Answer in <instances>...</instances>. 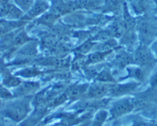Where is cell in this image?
<instances>
[{
    "instance_id": "obj_1",
    "label": "cell",
    "mask_w": 157,
    "mask_h": 126,
    "mask_svg": "<svg viewBox=\"0 0 157 126\" xmlns=\"http://www.w3.org/2000/svg\"><path fill=\"white\" fill-rule=\"evenodd\" d=\"M29 110L30 108L29 100L25 99L8 104L3 109L2 113L5 117L9 118L14 122H18L26 117Z\"/></svg>"
},
{
    "instance_id": "obj_2",
    "label": "cell",
    "mask_w": 157,
    "mask_h": 126,
    "mask_svg": "<svg viewBox=\"0 0 157 126\" xmlns=\"http://www.w3.org/2000/svg\"><path fill=\"white\" fill-rule=\"evenodd\" d=\"M140 34L144 41H149L154 36L157 29L156 21L151 18H143L138 23Z\"/></svg>"
},
{
    "instance_id": "obj_3",
    "label": "cell",
    "mask_w": 157,
    "mask_h": 126,
    "mask_svg": "<svg viewBox=\"0 0 157 126\" xmlns=\"http://www.w3.org/2000/svg\"><path fill=\"white\" fill-rule=\"evenodd\" d=\"M133 108L134 104L131 102V100L124 99L117 102L112 107L110 113L113 118H118L131 112Z\"/></svg>"
},
{
    "instance_id": "obj_4",
    "label": "cell",
    "mask_w": 157,
    "mask_h": 126,
    "mask_svg": "<svg viewBox=\"0 0 157 126\" xmlns=\"http://www.w3.org/2000/svg\"><path fill=\"white\" fill-rule=\"evenodd\" d=\"M135 61L141 67H149L153 64V57L144 46L137 49L135 54Z\"/></svg>"
},
{
    "instance_id": "obj_5",
    "label": "cell",
    "mask_w": 157,
    "mask_h": 126,
    "mask_svg": "<svg viewBox=\"0 0 157 126\" xmlns=\"http://www.w3.org/2000/svg\"><path fill=\"white\" fill-rule=\"evenodd\" d=\"M39 88V83L36 82H25L17 87L14 95L15 96H22L30 94L38 90Z\"/></svg>"
},
{
    "instance_id": "obj_6",
    "label": "cell",
    "mask_w": 157,
    "mask_h": 126,
    "mask_svg": "<svg viewBox=\"0 0 157 126\" xmlns=\"http://www.w3.org/2000/svg\"><path fill=\"white\" fill-rule=\"evenodd\" d=\"M48 8V3L46 2L45 1H42V0H38L35 4H33L30 10L27 12L25 18H26L27 19H32L45 12Z\"/></svg>"
},
{
    "instance_id": "obj_7",
    "label": "cell",
    "mask_w": 157,
    "mask_h": 126,
    "mask_svg": "<svg viewBox=\"0 0 157 126\" xmlns=\"http://www.w3.org/2000/svg\"><path fill=\"white\" fill-rule=\"evenodd\" d=\"M137 87V84L135 83H129L126 84H121V85H116L110 88L109 92L110 94L113 96H119L121 95L127 94L133 91Z\"/></svg>"
},
{
    "instance_id": "obj_8",
    "label": "cell",
    "mask_w": 157,
    "mask_h": 126,
    "mask_svg": "<svg viewBox=\"0 0 157 126\" xmlns=\"http://www.w3.org/2000/svg\"><path fill=\"white\" fill-rule=\"evenodd\" d=\"M110 90L107 85L102 83L94 84L87 91V96L92 99H100L106 95V93Z\"/></svg>"
},
{
    "instance_id": "obj_9",
    "label": "cell",
    "mask_w": 157,
    "mask_h": 126,
    "mask_svg": "<svg viewBox=\"0 0 157 126\" xmlns=\"http://www.w3.org/2000/svg\"><path fill=\"white\" fill-rule=\"evenodd\" d=\"M2 73V85L5 86L6 88H13L17 87L21 83V80L16 77L15 76L11 74L8 70L6 69H3L1 70Z\"/></svg>"
},
{
    "instance_id": "obj_10",
    "label": "cell",
    "mask_w": 157,
    "mask_h": 126,
    "mask_svg": "<svg viewBox=\"0 0 157 126\" xmlns=\"http://www.w3.org/2000/svg\"><path fill=\"white\" fill-rule=\"evenodd\" d=\"M87 85H78L72 86L70 88L67 89L65 94L68 99H76L78 98L81 97L87 90Z\"/></svg>"
},
{
    "instance_id": "obj_11",
    "label": "cell",
    "mask_w": 157,
    "mask_h": 126,
    "mask_svg": "<svg viewBox=\"0 0 157 126\" xmlns=\"http://www.w3.org/2000/svg\"><path fill=\"white\" fill-rule=\"evenodd\" d=\"M132 7L136 14L145 13L150 8V0H132Z\"/></svg>"
},
{
    "instance_id": "obj_12",
    "label": "cell",
    "mask_w": 157,
    "mask_h": 126,
    "mask_svg": "<svg viewBox=\"0 0 157 126\" xmlns=\"http://www.w3.org/2000/svg\"><path fill=\"white\" fill-rule=\"evenodd\" d=\"M127 11V8L126 5H124V27L127 31H131L133 28L136 25V22H135L134 18L128 13Z\"/></svg>"
},
{
    "instance_id": "obj_13",
    "label": "cell",
    "mask_w": 157,
    "mask_h": 126,
    "mask_svg": "<svg viewBox=\"0 0 157 126\" xmlns=\"http://www.w3.org/2000/svg\"><path fill=\"white\" fill-rule=\"evenodd\" d=\"M17 7L20 8L24 12H29L33 6V0H14Z\"/></svg>"
},
{
    "instance_id": "obj_14",
    "label": "cell",
    "mask_w": 157,
    "mask_h": 126,
    "mask_svg": "<svg viewBox=\"0 0 157 126\" xmlns=\"http://www.w3.org/2000/svg\"><path fill=\"white\" fill-rule=\"evenodd\" d=\"M96 79L101 82H114L113 76L107 70H104L101 73H98Z\"/></svg>"
},
{
    "instance_id": "obj_15",
    "label": "cell",
    "mask_w": 157,
    "mask_h": 126,
    "mask_svg": "<svg viewBox=\"0 0 157 126\" xmlns=\"http://www.w3.org/2000/svg\"><path fill=\"white\" fill-rule=\"evenodd\" d=\"M107 117V113L106 111H100L96 115L94 118V120L93 122V126H102L104 121L106 120Z\"/></svg>"
},
{
    "instance_id": "obj_16",
    "label": "cell",
    "mask_w": 157,
    "mask_h": 126,
    "mask_svg": "<svg viewBox=\"0 0 157 126\" xmlns=\"http://www.w3.org/2000/svg\"><path fill=\"white\" fill-rule=\"evenodd\" d=\"M67 99V96H66L65 93L64 94H60L58 96H55L50 102H49V106L50 107H54L57 106H59L61 104L64 103L66 100Z\"/></svg>"
},
{
    "instance_id": "obj_17",
    "label": "cell",
    "mask_w": 157,
    "mask_h": 126,
    "mask_svg": "<svg viewBox=\"0 0 157 126\" xmlns=\"http://www.w3.org/2000/svg\"><path fill=\"white\" fill-rule=\"evenodd\" d=\"M130 61H131V57L125 53L119 54V56H118L116 59L117 64L120 67L125 66L127 65V64H130Z\"/></svg>"
},
{
    "instance_id": "obj_18",
    "label": "cell",
    "mask_w": 157,
    "mask_h": 126,
    "mask_svg": "<svg viewBox=\"0 0 157 126\" xmlns=\"http://www.w3.org/2000/svg\"><path fill=\"white\" fill-rule=\"evenodd\" d=\"M107 54V52H104V53H96L93 54H90L88 57V59H87V64H90V63H96L99 62L101 60L104 59V56Z\"/></svg>"
},
{
    "instance_id": "obj_19",
    "label": "cell",
    "mask_w": 157,
    "mask_h": 126,
    "mask_svg": "<svg viewBox=\"0 0 157 126\" xmlns=\"http://www.w3.org/2000/svg\"><path fill=\"white\" fill-rule=\"evenodd\" d=\"M12 97V94L6 89L5 86L0 84V103L2 100H6Z\"/></svg>"
},
{
    "instance_id": "obj_20",
    "label": "cell",
    "mask_w": 157,
    "mask_h": 126,
    "mask_svg": "<svg viewBox=\"0 0 157 126\" xmlns=\"http://www.w3.org/2000/svg\"><path fill=\"white\" fill-rule=\"evenodd\" d=\"M38 74V71L35 69H30V70H22V71L19 72V73H17V75H20V76H35V75Z\"/></svg>"
},
{
    "instance_id": "obj_21",
    "label": "cell",
    "mask_w": 157,
    "mask_h": 126,
    "mask_svg": "<svg viewBox=\"0 0 157 126\" xmlns=\"http://www.w3.org/2000/svg\"><path fill=\"white\" fill-rule=\"evenodd\" d=\"M92 45H93V43H90V42H87L85 43L84 44H83L81 47H80V50L81 52H87L90 50V47H92Z\"/></svg>"
},
{
    "instance_id": "obj_22",
    "label": "cell",
    "mask_w": 157,
    "mask_h": 126,
    "mask_svg": "<svg viewBox=\"0 0 157 126\" xmlns=\"http://www.w3.org/2000/svg\"><path fill=\"white\" fill-rule=\"evenodd\" d=\"M69 122H70V121H67V122H61V123L57 124V125H55V126H68Z\"/></svg>"
},
{
    "instance_id": "obj_23",
    "label": "cell",
    "mask_w": 157,
    "mask_h": 126,
    "mask_svg": "<svg viewBox=\"0 0 157 126\" xmlns=\"http://www.w3.org/2000/svg\"><path fill=\"white\" fill-rule=\"evenodd\" d=\"M155 51H156V53L157 54V42H156V44H155Z\"/></svg>"
},
{
    "instance_id": "obj_24",
    "label": "cell",
    "mask_w": 157,
    "mask_h": 126,
    "mask_svg": "<svg viewBox=\"0 0 157 126\" xmlns=\"http://www.w3.org/2000/svg\"><path fill=\"white\" fill-rule=\"evenodd\" d=\"M0 126H5V125H2V124L0 123Z\"/></svg>"
},
{
    "instance_id": "obj_25",
    "label": "cell",
    "mask_w": 157,
    "mask_h": 126,
    "mask_svg": "<svg viewBox=\"0 0 157 126\" xmlns=\"http://www.w3.org/2000/svg\"><path fill=\"white\" fill-rule=\"evenodd\" d=\"M153 1H155V2H157V0H153Z\"/></svg>"
}]
</instances>
